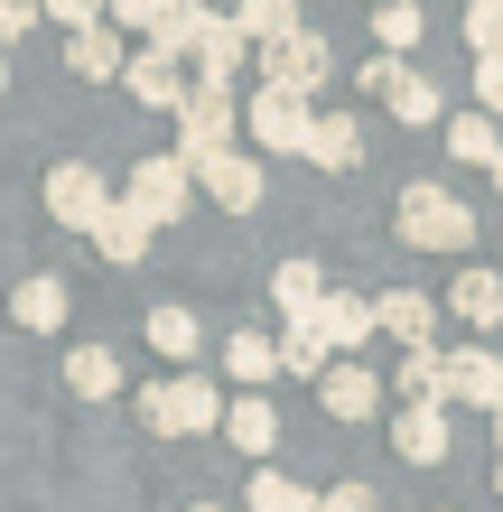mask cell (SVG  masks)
Instances as JSON below:
<instances>
[{
	"mask_svg": "<svg viewBox=\"0 0 503 512\" xmlns=\"http://www.w3.org/2000/svg\"><path fill=\"white\" fill-rule=\"evenodd\" d=\"M401 243L410 252H466L476 243V215H466V196H448V187H401Z\"/></svg>",
	"mask_w": 503,
	"mask_h": 512,
	"instance_id": "1",
	"label": "cell"
},
{
	"mask_svg": "<svg viewBox=\"0 0 503 512\" xmlns=\"http://www.w3.org/2000/svg\"><path fill=\"white\" fill-rule=\"evenodd\" d=\"M140 419L159 438H205V429H224V401L205 373H177V382H140Z\"/></svg>",
	"mask_w": 503,
	"mask_h": 512,
	"instance_id": "2",
	"label": "cell"
},
{
	"mask_svg": "<svg viewBox=\"0 0 503 512\" xmlns=\"http://www.w3.org/2000/svg\"><path fill=\"white\" fill-rule=\"evenodd\" d=\"M233 131H243V103L215 94V84H187V103H177V159L205 168L215 149H233Z\"/></svg>",
	"mask_w": 503,
	"mask_h": 512,
	"instance_id": "3",
	"label": "cell"
},
{
	"mask_svg": "<svg viewBox=\"0 0 503 512\" xmlns=\"http://www.w3.org/2000/svg\"><path fill=\"white\" fill-rule=\"evenodd\" d=\"M187 196H196V168L177 159V149H159V159H140V168H131V196H122V205L159 233V224H177V215H187Z\"/></svg>",
	"mask_w": 503,
	"mask_h": 512,
	"instance_id": "4",
	"label": "cell"
},
{
	"mask_svg": "<svg viewBox=\"0 0 503 512\" xmlns=\"http://www.w3.org/2000/svg\"><path fill=\"white\" fill-rule=\"evenodd\" d=\"M252 56H261V84H280V94H317V84L336 75V47L317 38V28H289V38L252 47Z\"/></svg>",
	"mask_w": 503,
	"mask_h": 512,
	"instance_id": "5",
	"label": "cell"
},
{
	"mask_svg": "<svg viewBox=\"0 0 503 512\" xmlns=\"http://www.w3.org/2000/svg\"><path fill=\"white\" fill-rule=\"evenodd\" d=\"M308 94H280V84H261V94L243 103V131H252V149H271V159H299L308 149Z\"/></svg>",
	"mask_w": 503,
	"mask_h": 512,
	"instance_id": "6",
	"label": "cell"
},
{
	"mask_svg": "<svg viewBox=\"0 0 503 512\" xmlns=\"http://www.w3.org/2000/svg\"><path fill=\"white\" fill-rule=\"evenodd\" d=\"M103 177L84 168V159H66V168H47V215L66 224V233H94V215H103Z\"/></svg>",
	"mask_w": 503,
	"mask_h": 512,
	"instance_id": "7",
	"label": "cell"
},
{
	"mask_svg": "<svg viewBox=\"0 0 503 512\" xmlns=\"http://www.w3.org/2000/svg\"><path fill=\"white\" fill-rule=\"evenodd\" d=\"M196 187L224 205V215H252L261 205V159H243V149H215V159L196 168Z\"/></svg>",
	"mask_w": 503,
	"mask_h": 512,
	"instance_id": "8",
	"label": "cell"
},
{
	"mask_svg": "<svg viewBox=\"0 0 503 512\" xmlns=\"http://www.w3.org/2000/svg\"><path fill=\"white\" fill-rule=\"evenodd\" d=\"M243 66H252V38L215 10V19H205V38H196V84H215V94H224V84L243 75Z\"/></svg>",
	"mask_w": 503,
	"mask_h": 512,
	"instance_id": "9",
	"label": "cell"
},
{
	"mask_svg": "<svg viewBox=\"0 0 503 512\" xmlns=\"http://www.w3.org/2000/svg\"><path fill=\"white\" fill-rule=\"evenodd\" d=\"M438 401H466V410H494L503 401V364L485 345H457L448 354V391H438Z\"/></svg>",
	"mask_w": 503,
	"mask_h": 512,
	"instance_id": "10",
	"label": "cell"
},
{
	"mask_svg": "<svg viewBox=\"0 0 503 512\" xmlns=\"http://www.w3.org/2000/svg\"><path fill=\"white\" fill-rule=\"evenodd\" d=\"M373 326H392L401 345H438V298L429 289H382L373 298Z\"/></svg>",
	"mask_w": 503,
	"mask_h": 512,
	"instance_id": "11",
	"label": "cell"
},
{
	"mask_svg": "<svg viewBox=\"0 0 503 512\" xmlns=\"http://www.w3.org/2000/svg\"><path fill=\"white\" fill-rule=\"evenodd\" d=\"M299 159H308V168H327V177H345L354 159H364V131H354V112H317Z\"/></svg>",
	"mask_w": 503,
	"mask_h": 512,
	"instance_id": "12",
	"label": "cell"
},
{
	"mask_svg": "<svg viewBox=\"0 0 503 512\" xmlns=\"http://www.w3.org/2000/svg\"><path fill=\"white\" fill-rule=\"evenodd\" d=\"M317 401H327V419H373L382 410V382L364 364H327V373H317Z\"/></svg>",
	"mask_w": 503,
	"mask_h": 512,
	"instance_id": "13",
	"label": "cell"
},
{
	"mask_svg": "<svg viewBox=\"0 0 503 512\" xmlns=\"http://www.w3.org/2000/svg\"><path fill=\"white\" fill-rule=\"evenodd\" d=\"M392 438H401V466H448V410L438 401H410Z\"/></svg>",
	"mask_w": 503,
	"mask_h": 512,
	"instance_id": "14",
	"label": "cell"
},
{
	"mask_svg": "<svg viewBox=\"0 0 503 512\" xmlns=\"http://www.w3.org/2000/svg\"><path fill=\"white\" fill-rule=\"evenodd\" d=\"M10 317L28 326V336H56V326H66V280H56V270L19 280V289H10Z\"/></svg>",
	"mask_w": 503,
	"mask_h": 512,
	"instance_id": "15",
	"label": "cell"
},
{
	"mask_svg": "<svg viewBox=\"0 0 503 512\" xmlns=\"http://www.w3.org/2000/svg\"><path fill=\"white\" fill-rule=\"evenodd\" d=\"M317 336H327V354H354V345L373 336V308L354 289H327V298H317Z\"/></svg>",
	"mask_w": 503,
	"mask_h": 512,
	"instance_id": "16",
	"label": "cell"
},
{
	"mask_svg": "<svg viewBox=\"0 0 503 512\" xmlns=\"http://www.w3.org/2000/svg\"><path fill=\"white\" fill-rule=\"evenodd\" d=\"M122 84H131V94L150 103V112H177V103H187V75H177L168 56H150V47H140V56H122Z\"/></svg>",
	"mask_w": 503,
	"mask_h": 512,
	"instance_id": "17",
	"label": "cell"
},
{
	"mask_svg": "<svg viewBox=\"0 0 503 512\" xmlns=\"http://www.w3.org/2000/svg\"><path fill=\"white\" fill-rule=\"evenodd\" d=\"M66 391L75 401H112V391H122V354L112 345H75L66 354Z\"/></svg>",
	"mask_w": 503,
	"mask_h": 512,
	"instance_id": "18",
	"label": "cell"
},
{
	"mask_svg": "<svg viewBox=\"0 0 503 512\" xmlns=\"http://www.w3.org/2000/svg\"><path fill=\"white\" fill-rule=\"evenodd\" d=\"M224 438L243 447V457H271V447H280V410L252 391V401H233V410H224Z\"/></svg>",
	"mask_w": 503,
	"mask_h": 512,
	"instance_id": "19",
	"label": "cell"
},
{
	"mask_svg": "<svg viewBox=\"0 0 503 512\" xmlns=\"http://www.w3.org/2000/svg\"><path fill=\"white\" fill-rule=\"evenodd\" d=\"M205 19H215V10H205V0H168V19L150 28V56H168V66H177V56H196Z\"/></svg>",
	"mask_w": 503,
	"mask_h": 512,
	"instance_id": "20",
	"label": "cell"
},
{
	"mask_svg": "<svg viewBox=\"0 0 503 512\" xmlns=\"http://www.w3.org/2000/svg\"><path fill=\"white\" fill-rule=\"evenodd\" d=\"M448 308L476 326V336H485V326H503V270H466V280L448 289Z\"/></svg>",
	"mask_w": 503,
	"mask_h": 512,
	"instance_id": "21",
	"label": "cell"
},
{
	"mask_svg": "<svg viewBox=\"0 0 503 512\" xmlns=\"http://www.w3.org/2000/svg\"><path fill=\"white\" fill-rule=\"evenodd\" d=\"M66 66L84 84H112V75H122V38H112V28H75V38H66Z\"/></svg>",
	"mask_w": 503,
	"mask_h": 512,
	"instance_id": "22",
	"label": "cell"
},
{
	"mask_svg": "<svg viewBox=\"0 0 503 512\" xmlns=\"http://www.w3.org/2000/svg\"><path fill=\"white\" fill-rule=\"evenodd\" d=\"M94 252L103 261H140V252H150V224H140L131 205H103V215H94Z\"/></svg>",
	"mask_w": 503,
	"mask_h": 512,
	"instance_id": "23",
	"label": "cell"
},
{
	"mask_svg": "<svg viewBox=\"0 0 503 512\" xmlns=\"http://www.w3.org/2000/svg\"><path fill=\"white\" fill-rule=\"evenodd\" d=\"M233 28H243L252 47H271V38H289V28H299V0H233L224 10Z\"/></svg>",
	"mask_w": 503,
	"mask_h": 512,
	"instance_id": "24",
	"label": "cell"
},
{
	"mask_svg": "<svg viewBox=\"0 0 503 512\" xmlns=\"http://www.w3.org/2000/svg\"><path fill=\"white\" fill-rule=\"evenodd\" d=\"M382 103H392V122H410V131H429V122H438V84H429V75H410V66L382 84Z\"/></svg>",
	"mask_w": 503,
	"mask_h": 512,
	"instance_id": "25",
	"label": "cell"
},
{
	"mask_svg": "<svg viewBox=\"0 0 503 512\" xmlns=\"http://www.w3.org/2000/svg\"><path fill=\"white\" fill-rule=\"evenodd\" d=\"M252 512H327V494H308L299 475L261 466V475H252Z\"/></svg>",
	"mask_w": 503,
	"mask_h": 512,
	"instance_id": "26",
	"label": "cell"
},
{
	"mask_svg": "<svg viewBox=\"0 0 503 512\" xmlns=\"http://www.w3.org/2000/svg\"><path fill=\"white\" fill-rule=\"evenodd\" d=\"M336 364V354H327V336H317V317H289V336H280V373H327Z\"/></svg>",
	"mask_w": 503,
	"mask_h": 512,
	"instance_id": "27",
	"label": "cell"
},
{
	"mask_svg": "<svg viewBox=\"0 0 503 512\" xmlns=\"http://www.w3.org/2000/svg\"><path fill=\"white\" fill-rule=\"evenodd\" d=\"M271 298L289 317H317V298H327V280H317V261H280L271 270Z\"/></svg>",
	"mask_w": 503,
	"mask_h": 512,
	"instance_id": "28",
	"label": "cell"
},
{
	"mask_svg": "<svg viewBox=\"0 0 503 512\" xmlns=\"http://www.w3.org/2000/svg\"><path fill=\"white\" fill-rule=\"evenodd\" d=\"M448 149H457L466 168H494L503 159V131L485 122V112H457V122H448Z\"/></svg>",
	"mask_w": 503,
	"mask_h": 512,
	"instance_id": "29",
	"label": "cell"
},
{
	"mask_svg": "<svg viewBox=\"0 0 503 512\" xmlns=\"http://www.w3.org/2000/svg\"><path fill=\"white\" fill-rule=\"evenodd\" d=\"M401 391H410V401H438V391H448V354H438V345H410L401 354ZM438 410H448V401H438Z\"/></svg>",
	"mask_w": 503,
	"mask_h": 512,
	"instance_id": "30",
	"label": "cell"
},
{
	"mask_svg": "<svg viewBox=\"0 0 503 512\" xmlns=\"http://www.w3.org/2000/svg\"><path fill=\"white\" fill-rule=\"evenodd\" d=\"M150 345H159V354H168V364H187V354H196V345H205V326H196V317H187V308H150Z\"/></svg>",
	"mask_w": 503,
	"mask_h": 512,
	"instance_id": "31",
	"label": "cell"
},
{
	"mask_svg": "<svg viewBox=\"0 0 503 512\" xmlns=\"http://www.w3.org/2000/svg\"><path fill=\"white\" fill-rule=\"evenodd\" d=\"M420 10H410V0H373V38H382V56H401V47H420Z\"/></svg>",
	"mask_w": 503,
	"mask_h": 512,
	"instance_id": "32",
	"label": "cell"
},
{
	"mask_svg": "<svg viewBox=\"0 0 503 512\" xmlns=\"http://www.w3.org/2000/svg\"><path fill=\"white\" fill-rule=\"evenodd\" d=\"M224 373H233V382H271V373H280V345H271V336H233V345H224Z\"/></svg>",
	"mask_w": 503,
	"mask_h": 512,
	"instance_id": "33",
	"label": "cell"
},
{
	"mask_svg": "<svg viewBox=\"0 0 503 512\" xmlns=\"http://www.w3.org/2000/svg\"><path fill=\"white\" fill-rule=\"evenodd\" d=\"M466 47H476V56H503V0H466Z\"/></svg>",
	"mask_w": 503,
	"mask_h": 512,
	"instance_id": "34",
	"label": "cell"
},
{
	"mask_svg": "<svg viewBox=\"0 0 503 512\" xmlns=\"http://www.w3.org/2000/svg\"><path fill=\"white\" fill-rule=\"evenodd\" d=\"M103 19H122V28H140V38H150V28L168 19V0H103Z\"/></svg>",
	"mask_w": 503,
	"mask_h": 512,
	"instance_id": "35",
	"label": "cell"
},
{
	"mask_svg": "<svg viewBox=\"0 0 503 512\" xmlns=\"http://www.w3.org/2000/svg\"><path fill=\"white\" fill-rule=\"evenodd\" d=\"M38 19H66V38H75V28H103V0H38Z\"/></svg>",
	"mask_w": 503,
	"mask_h": 512,
	"instance_id": "36",
	"label": "cell"
},
{
	"mask_svg": "<svg viewBox=\"0 0 503 512\" xmlns=\"http://www.w3.org/2000/svg\"><path fill=\"white\" fill-rule=\"evenodd\" d=\"M476 112H485V122L503 112V56H476Z\"/></svg>",
	"mask_w": 503,
	"mask_h": 512,
	"instance_id": "37",
	"label": "cell"
},
{
	"mask_svg": "<svg viewBox=\"0 0 503 512\" xmlns=\"http://www.w3.org/2000/svg\"><path fill=\"white\" fill-rule=\"evenodd\" d=\"M38 28V0H0V38H28Z\"/></svg>",
	"mask_w": 503,
	"mask_h": 512,
	"instance_id": "38",
	"label": "cell"
},
{
	"mask_svg": "<svg viewBox=\"0 0 503 512\" xmlns=\"http://www.w3.org/2000/svg\"><path fill=\"white\" fill-rule=\"evenodd\" d=\"M327 512H382V494H373V485H336Z\"/></svg>",
	"mask_w": 503,
	"mask_h": 512,
	"instance_id": "39",
	"label": "cell"
},
{
	"mask_svg": "<svg viewBox=\"0 0 503 512\" xmlns=\"http://www.w3.org/2000/svg\"><path fill=\"white\" fill-rule=\"evenodd\" d=\"M485 419H494V457H503V401H494V410H485Z\"/></svg>",
	"mask_w": 503,
	"mask_h": 512,
	"instance_id": "40",
	"label": "cell"
},
{
	"mask_svg": "<svg viewBox=\"0 0 503 512\" xmlns=\"http://www.w3.org/2000/svg\"><path fill=\"white\" fill-rule=\"evenodd\" d=\"M187 512H224V503H187Z\"/></svg>",
	"mask_w": 503,
	"mask_h": 512,
	"instance_id": "41",
	"label": "cell"
},
{
	"mask_svg": "<svg viewBox=\"0 0 503 512\" xmlns=\"http://www.w3.org/2000/svg\"><path fill=\"white\" fill-rule=\"evenodd\" d=\"M485 177H494V187H503V159H494V168H485Z\"/></svg>",
	"mask_w": 503,
	"mask_h": 512,
	"instance_id": "42",
	"label": "cell"
},
{
	"mask_svg": "<svg viewBox=\"0 0 503 512\" xmlns=\"http://www.w3.org/2000/svg\"><path fill=\"white\" fill-rule=\"evenodd\" d=\"M205 10H233V0H205Z\"/></svg>",
	"mask_w": 503,
	"mask_h": 512,
	"instance_id": "43",
	"label": "cell"
},
{
	"mask_svg": "<svg viewBox=\"0 0 503 512\" xmlns=\"http://www.w3.org/2000/svg\"><path fill=\"white\" fill-rule=\"evenodd\" d=\"M0 94H10V66H0Z\"/></svg>",
	"mask_w": 503,
	"mask_h": 512,
	"instance_id": "44",
	"label": "cell"
},
{
	"mask_svg": "<svg viewBox=\"0 0 503 512\" xmlns=\"http://www.w3.org/2000/svg\"><path fill=\"white\" fill-rule=\"evenodd\" d=\"M494 494H503V466H494Z\"/></svg>",
	"mask_w": 503,
	"mask_h": 512,
	"instance_id": "45",
	"label": "cell"
}]
</instances>
